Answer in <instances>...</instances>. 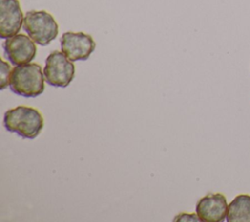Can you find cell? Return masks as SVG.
Listing matches in <instances>:
<instances>
[{
    "mask_svg": "<svg viewBox=\"0 0 250 222\" xmlns=\"http://www.w3.org/2000/svg\"><path fill=\"white\" fill-rule=\"evenodd\" d=\"M3 122L7 131L17 133L25 139L36 138L44 126L41 112L32 107L26 106H19L8 110L4 114Z\"/></svg>",
    "mask_w": 250,
    "mask_h": 222,
    "instance_id": "6da1fadb",
    "label": "cell"
},
{
    "mask_svg": "<svg viewBox=\"0 0 250 222\" xmlns=\"http://www.w3.org/2000/svg\"><path fill=\"white\" fill-rule=\"evenodd\" d=\"M44 72L40 65L28 63L16 66L11 72L10 88L20 96L34 98L44 91Z\"/></svg>",
    "mask_w": 250,
    "mask_h": 222,
    "instance_id": "7a4b0ae2",
    "label": "cell"
},
{
    "mask_svg": "<svg viewBox=\"0 0 250 222\" xmlns=\"http://www.w3.org/2000/svg\"><path fill=\"white\" fill-rule=\"evenodd\" d=\"M23 29L28 36L41 46L48 45L59 33L54 17L46 11H29L23 18Z\"/></svg>",
    "mask_w": 250,
    "mask_h": 222,
    "instance_id": "3957f363",
    "label": "cell"
},
{
    "mask_svg": "<svg viewBox=\"0 0 250 222\" xmlns=\"http://www.w3.org/2000/svg\"><path fill=\"white\" fill-rule=\"evenodd\" d=\"M43 72L49 85L66 87L74 77L75 67L62 52L53 51L46 59Z\"/></svg>",
    "mask_w": 250,
    "mask_h": 222,
    "instance_id": "277c9868",
    "label": "cell"
},
{
    "mask_svg": "<svg viewBox=\"0 0 250 222\" xmlns=\"http://www.w3.org/2000/svg\"><path fill=\"white\" fill-rule=\"evenodd\" d=\"M62 52L72 62L86 61L96 48L93 37L84 32H64L61 37Z\"/></svg>",
    "mask_w": 250,
    "mask_h": 222,
    "instance_id": "5b68a950",
    "label": "cell"
},
{
    "mask_svg": "<svg viewBox=\"0 0 250 222\" xmlns=\"http://www.w3.org/2000/svg\"><path fill=\"white\" fill-rule=\"evenodd\" d=\"M3 49L8 61L15 66L28 64L36 55L34 41L24 34H16L7 38L3 43Z\"/></svg>",
    "mask_w": 250,
    "mask_h": 222,
    "instance_id": "8992f818",
    "label": "cell"
},
{
    "mask_svg": "<svg viewBox=\"0 0 250 222\" xmlns=\"http://www.w3.org/2000/svg\"><path fill=\"white\" fill-rule=\"evenodd\" d=\"M228 206L227 199L223 194H208L197 201L195 211L200 221L221 222L227 218Z\"/></svg>",
    "mask_w": 250,
    "mask_h": 222,
    "instance_id": "52a82bcc",
    "label": "cell"
},
{
    "mask_svg": "<svg viewBox=\"0 0 250 222\" xmlns=\"http://www.w3.org/2000/svg\"><path fill=\"white\" fill-rule=\"evenodd\" d=\"M23 24V15L18 0H0V37L16 35Z\"/></svg>",
    "mask_w": 250,
    "mask_h": 222,
    "instance_id": "ba28073f",
    "label": "cell"
},
{
    "mask_svg": "<svg viewBox=\"0 0 250 222\" xmlns=\"http://www.w3.org/2000/svg\"><path fill=\"white\" fill-rule=\"evenodd\" d=\"M228 222H250V196H236L228 206Z\"/></svg>",
    "mask_w": 250,
    "mask_h": 222,
    "instance_id": "9c48e42d",
    "label": "cell"
},
{
    "mask_svg": "<svg viewBox=\"0 0 250 222\" xmlns=\"http://www.w3.org/2000/svg\"><path fill=\"white\" fill-rule=\"evenodd\" d=\"M11 67L5 61H1V68H0V87L1 89H5L10 84L11 78Z\"/></svg>",
    "mask_w": 250,
    "mask_h": 222,
    "instance_id": "30bf717a",
    "label": "cell"
}]
</instances>
